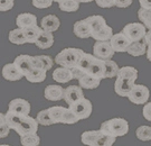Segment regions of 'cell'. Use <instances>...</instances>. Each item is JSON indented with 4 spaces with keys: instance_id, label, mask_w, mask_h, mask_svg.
I'll return each instance as SVG.
<instances>
[{
    "instance_id": "6da1fadb",
    "label": "cell",
    "mask_w": 151,
    "mask_h": 146,
    "mask_svg": "<svg viewBox=\"0 0 151 146\" xmlns=\"http://www.w3.org/2000/svg\"><path fill=\"white\" fill-rule=\"evenodd\" d=\"M6 120L11 129H14L19 136H24L30 133H37L39 123L36 118H32L29 115H22L14 111H7L5 114Z\"/></svg>"
},
{
    "instance_id": "7a4b0ae2",
    "label": "cell",
    "mask_w": 151,
    "mask_h": 146,
    "mask_svg": "<svg viewBox=\"0 0 151 146\" xmlns=\"http://www.w3.org/2000/svg\"><path fill=\"white\" fill-rule=\"evenodd\" d=\"M84 54V51L81 49H75V47H68V49H62L55 57V63L60 66L65 68H74L80 62L81 57Z\"/></svg>"
},
{
    "instance_id": "3957f363",
    "label": "cell",
    "mask_w": 151,
    "mask_h": 146,
    "mask_svg": "<svg viewBox=\"0 0 151 146\" xmlns=\"http://www.w3.org/2000/svg\"><path fill=\"white\" fill-rule=\"evenodd\" d=\"M100 129L115 137H121L128 134L129 123L124 118H112L103 121Z\"/></svg>"
},
{
    "instance_id": "277c9868",
    "label": "cell",
    "mask_w": 151,
    "mask_h": 146,
    "mask_svg": "<svg viewBox=\"0 0 151 146\" xmlns=\"http://www.w3.org/2000/svg\"><path fill=\"white\" fill-rule=\"evenodd\" d=\"M122 32L132 43V42L145 39L147 34V27L142 23H130L124 26Z\"/></svg>"
},
{
    "instance_id": "5b68a950",
    "label": "cell",
    "mask_w": 151,
    "mask_h": 146,
    "mask_svg": "<svg viewBox=\"0 0 151 146\" xmlns=\"http://www.w3.org/2000/svg\"><path fill=\"white\" fill-rule=\"evenodd\" d=\"M68 108L76 115V117L80 120H84V119L88 118L91 116L92 110H93V106H92V102L88 99L83 97L80 100L75 101L74 103L70 105Z\"/></svg>"
},
{
    "instance_id": "8992f818",
    "label": "cell",
    "mask_w": 151,
    "mask_h": 146,
    "mask_svg": "<svg viewBox=\"0 0 151 146\" xmlns=\"http://www.w3.org/2000/svg\"><path fill=\"white\" fill-rule=\"evenodd\" d=\"M150 97L149 88L143 84H134L128 94V99L134 105H146Z\"/></svg>"
},
{
    "instance_id": "52a82bcc",
    "label": "cell",
    "mask_w": 151,
    "mask_h": 146,
    "mask_svg": "<svg viewBox=\"0 0 151 146\" xmlns=\"http://www.w3.org/2000/svg\"><path fill=\"white\" fill-rule=\"evenodd\" d=\"M94 59H95V55L94 54H90V53L84 52V54L81 57L80 62L77 63V65L70 69L72 73H73V78L75 80H80L85 73H87L90 71V68H91Z\"/></svg>"
},
{
    "instance_id": "ba28073f",
    "label": "cell",
    "mask_w": 151,
    "mask_h": 146,
    "mask_svg": "<svg viewBox=\"0 0 151 146\" xmlns=\"http://www.w3.org/2000/svg\"><path fill=\"white\" fill-rule=\"evenodd\" d=\"M114 49H112L110 41H95V44L93 46V54L101 60H110L113 57Z\"/></svg>"
},
{
    "instance_id": "9c48e42d",
    "label": "cell",
    "mask_w": 151,
    "mask_h": 146,
    "mask_svg": "<svg viewBox=\"0 0 151 146\" xmlns=\"http://www.w3.org/2000/svg\"><path fill=\"white\" fill-rule=\"evenodd\" d=\"M110 44H111L112 49H114V52L124 53L129 49L131 41L124 35L123 32H120L114 34L113 36H112V38L110 39Z\"/></svg>"
},
{
    "instance_id": "30bf717a",
    "label": "cell",
    "mask_w": 151,
    "mask_h": 146,
    "mask_svg": "<svg viewBox=\"0 0 151 146\" xmlns=\"http://www.w3.org/2000/svg\"><path fill=\"white\" fill-rule=\"evenodd\" d=\"M14 63L16 64V66L19 69V71L22 72L24 76H28L32 70L35 68L34 66V61H32V56L27 54H22V55H18Z\"/></svg>"
},
{
    "instance_id": "8fae6325",
    "label": "cell",
    "mask_w": 151,
    "mask_h": 146,
    "mask_svg": "<svg viewBox=\"0 0 151 146\" xmlns=\"http://www.w3.org/2000/svg\"><path fill=\"white\" fill-rule=\"evenodd\" d=\"M84 97V93H83V88L78 84V86H70V87L65 88L64 92V100L65 102L67 103L68 106L74 103L75 101L80 100L81 98Z\"/></svg>"
},
{
    "instance_id": "7c38bea8",
    "label": "cell",
    "mask_w": 151,
    "mask_h": 146,
    "mask_svg": "<svg viewBox=\"0 0 151 146\" xmlns=\"http://www.w3.org/2000/svg\"><path fill=\"white\" fill-rule=\"evenodd\" d=\"M2 76L7 81H19L25 76L19 71V69L16 66V64L12 63H7V64L2 68Z\"/></svg>"
},
{
    "instance_id": "4fadbf2b",
    "label": "cell",
    "mask_w": 151,
    "mask_h": 146,
    "mask_svg": "<svg viewBox=\"0 0 151 146\" xmlns=\"http://www.w3.org/2000/svg\"><path fill=\"white\" fill-rule=\"evenodd\" d=\"M8 110L14 111V113H18V114L29 115L30 114V103L25 99L16 98V99H12L9 102Z\"/></svg>"
},
{
    "instance_id": "5bb4252c",
    "label": "cell",
    "mask_w": 151,
    "mask_h": 146,
    "mask_svg": "<svg viewBox=\"0 0 151 146\" xmlns=\"http://www.w3.org/2000/svg\"><path fill=\"white\" fill-rule=\"evenodd\" d=\"M135 82L122 79V78H116V80L114 82V92L120 96V97H128L130 91L132 90Z\"/></svg>"
},
{
    "instance_id": "9a60e30c",
    "label": "cell",
    "mask_w": 151,
    "mask_h": 146,
    "mask_svg": "<svg viewBox=\"0 0 151 146\" xmlns=\"http://www.w3.org/2000/svg\"><path fill=\"white\" fill-rule=\"evenodd\" d=\"M65 89L58 84H49L44 90V97L49 101H58L64 99Z\"/></svg>"
},
{
    "instance_id": "2e32d148",
    "label": "cell",
    "mask_w": 151,
    "mask_h": 146,
    "mask_svg": "<svg viewBox=\"0 0 151 146\" xmlns=\"http://www.w3.org/2000/svg\"><path fill=\"white\" fill-rule=\"evenodd\" d=\"M73 33L76 37L82 38V39H85V38L92 36L91 27H90L88 23L86 22V19H82V20L76 22L73 26Z\"/></svg>"
},
{
    "instance_id": "e0dca14e",
    "label": "cell",
    "mask_w": 151,
    "mask_h": 146,
    "mask_svg": "<svg viewBox=\"0 0 151 146\" xmlns=\"http://www.w3.org/2000/svg\"><path fill=\"white\" fill-rule=\"evenodd\" d=\"M53 79L58 83H67L70 80H74L73 73L70 68H65V66H60L57 69L53 71Z\"/></svg>"
},
{
    "instance_id": "ac0fdd59",
    "label": "cell",
    "mask_w": 151,
    "mask_h": 146,
    "mask_svg": "<svg viewBox=\"0 0 151 146\" xmlns=\"http://www.w3.org/2000/svg\"><path fill=\"white\" fill-rule=\"evenodd\" d=\"M60 20L58 19V17L55 15H47V16L43 17L40 20V27L47 32H56L60 28Z\"/></svg>"
},
{
    "instance_id": "d6986e66",
    "label": "cell",
    "mask_w": 151,
    "mask_h": 146,
    "mask_svg": "<svg viewBox=\"0 0 151 146\" xmlns=\"http://www.w3.org/2000/svg\"><path fill=\"white\" fill-rule=\"evenodd\" d=\"M16 25L17 27H20L22 29L30 27V26H35L37 25V17L30 12L19 14L16 18Z\"/></svg>"
},
{
    "instance_id": "ffe728a7",
    "label": "cell",
    "mask_w": 151,
    "mask_h": 146,
    "mask_svg": "<svg viewBox=\"0 0 151 146\" xmlns=\"http://www.w3.org/2000/svg\"><path fill=\"white\" fill-rule=\"evenodd\" d=\"M54 44V36H53V33L47 32V31H42L38 39L36 41L35 45L37 46L38 49H47L49 47H52Z\"/></svg>"
},
{
    "instance_id": "44dd1931",
    "label": "cell",
    "mask_w": 151,
    "mask_h": 146,
    "mask_svg": "<svg viewBox=\"0 0 151 146\" xmlns=\"http://www.w3.org/2000/svg\"><path fill=\"white\" fill-rule=\"evenodd\" d=\"M147 49H148V44L146 43L145 39H141V41L132 42V43L130 44L127 53L129 55H131V56L138 57V56H141V55L146 54Z\"/></svg>"
},
{
    "instance_id": "7402d4cb",
    "label": "cell",
    "mask_w": 151,
    "mask_h": 146,
    "mask_svg": "<svg viewBox=\"0 0 151 146\" xmlns=\"http://www.w3.org/2000/svg\"><path fill=\"white\" fill-rule=\"evenodd\" d=\"M101 83V79H99L96 76H94L91 73H85L84 76H82L81 79L78 80V84L81 86L83 89H96Z\"/></svg>"
},
{
    "instance_id": "603a6c76",
    "label": "cell",
    "mask_w": 151,
    "mask_h": 146,
    "mask_svg": "<svg viewBox=\"0 0 151 146\" xmlns=\"http://www.w3.org/2000/svg\"><path fill=\"white\" fill-rule=\"evenodd\" d=\"M85 19H86V22L88 23V25H90V27H91L92 35L97 33L99 31H101L105 25H108L105 18L103 16H101V15H93V16H90V17H87V18H85Z\"/></svg>"
},
{
    "instance_id": "cb8c5ba5",
    "label": "cell",
    "mask_w": 151,
    "mask_h": 146,
    "mask_svg": "<svg viewBox=\"0 0 151 146\" xmlns=\"http://www.w3.org/2000/svg\"><path fill=\"white\" fill-rule=\"evenodd\" d=\"M32 61H34V66L35 68L44 69V70L46 71L50 70L55 63V60L49 57L48 55H36V56H32Z\"/></svg>"
},
{
    "instance_id": "d4e9b609",
    "label": "cell",
    "mask_w": 151,
    "mask_h": 146,
    "mask_svg": "<svg viewBox=\"0 0 151 146\" xmlns=\"http://www.w3.org/2000/svg\"><path fill=\"white\" fill-rule=\"evenodd\" d=\"M8 39H9L10 43L15 44V45H22V44L28 43L25 31L20 27H17L10 31L9 35H8Z\"/></svg>"
},
{
    "instance_id": "484cf974",
    "label": "cell",
    "mask_w": 151,
    "mask_h": 146,
    "mask_svg": "<svg viewBox=\"0 0 151 146\" xmlns=\"http://www.w3.org/2000/svg\"><path fill=\"white\" fill-rule=\"evenodd\" d=\"M104 72H105V64H104V60H101L95 56V59L92 63L91 68L88 73L93 74L94 76H96L99 79H104Z\"/></svg>"
},
{
    "instance_id": "4316f807",
    "label": "cell",
    "mask_w": 151,
    "mask_h": 146,
    "mask_svg": "<svg viewBox=\"0 0 151 146\" xmlns=\"http://www.w3.org/2000/svg\"><path fill=\"white\" fill-rule=\"evenodd\" d=\"M46 76H47V71L44 69H39V68H34L32 70V72L26 76V80L28 82L32 83H40L46 80Z\"/></svg>"
},
{
    "instance_id": "83f0119b",
    "label": "cell",
    "mask_w": 151,
    "mask_h": 146,
    "mask_svg": "<svg viewBox=\"0 0 151 146\" xmlns=\"http://www.w3.org/2000/svg\"><path fill=\"white\" fill-rule=\"evenodd\" d=\"M101 130H86L81 136V141L84 145L87 146H96L97 137L100 135Z\"/></svg>"
},
{
    "instance_id": "f1b7e54d",
    "label": "cell",
    "mask_w": 151,
    "mask_h": 146,
    "mask_svg": "<svg viewBox=\"0 0 151 146\" xmlns=\"http://www.w3.org/2000/svg\"><path fill=\"white\" fill-rule=\"evenodd\" d=\"M116 78H122V79H127L130 81L135 82L138 79V70L133 68V66H123L120 68L119 73Z\"/></svg>"
},
{
    "instance_id": "f546056e",
    "label": "cell",
    "mask_w": 151,
    "mask_h": 146,
    "mask_svg": "<svg viewBox=\"0 0 151 146\" xmlns=\"http://www.w3.org/2000/svg\"><path fill=\"white\" fill-rule=\"evenodd\" d=\"M104 64H105V72H104V79H112L116 78L119 73L120 68L118 66L116 62H114L112 60H104Z\"/></svg>"
},
{
    "instance_id": "4dcf8cb0",
    "label": "cell",
    "mask_w": 151,
    "mask_h": 146,
    "mask_svg": "<svg viewBox=\"0 0 151 146\" xmlns=\"http://www.w3.org/2000/svg\"><path fill=\"white\" fill-rule=\"evenodd\" d=\"M78 0H60L58 2V8L65 12H75L80 9Z\"/></svg>"
},
{
    "instance_id": "1f68e13d",
    "label": "cell",
    "mask_w": 151,
    "mask_h": 146,
    "mask_svg": "<svg viewBox=\"0 0 151 146\" xmlns=\"http://www.w3.org/2000/svg\"><path fill=\"white\" fill-rule=\"evenodd\" d=\"M24 31H25V34H26V37H27L28 43L35 44L36 43V41L38 39V37H39V35H40L42 31H43V28L40 27V26L35 25V26H30V27L25 28Z\"/></svg>"
},
{
    "instance_id": "d6a6232c",
    "label": "cell",
    "mask_w": 151,
    "mask_h": 146,
    "mask_svg": "<svg viewBox=\"0 0 151 146\" xmlns=\"http://www.w3.org/2000/svg\"><path fill=\"white\" fill-rule=\"evenodd\" d=\"M113 35H114L113 29L110 27V26H108V25H105L101 31H99L97 33L93 34V35H92V38H93L94 41H102V42H105V41H110Z\"/></svg>"
},
{
    "instance_id": "836d02e7",
    "label": "cell",
    "mask_w": 151,
    "mask_h": 146,
    "mask_svg": "<svg viewBox=\"0 0 151 146\" xmlns=\"http://www.w3.org/2000/svg\"><path fill=\"white\" fill-rule=\"evenodd\" d=\"M49 115L53 119L54 124H62L63 123V117H64V113L66 108L62 107V106H53L48 108Z\"/></svg>"
},
{
    "instance_id": "e575fe53",
    "label": "cell",
    "mask_w": 151,
    "mask_h": 146,
    "mask_svg": "<svg viewBox=\"0 0 151 146\" xmlns=\"http://www.w3.org/2000/svg\"><path fill=\"white\" fill-rule=\"evenodd\" d=\"M20 143L22 146H38L40 144V138L36 133H30L20 136Z\"/></svg>"
},
{
    "instance_id": "d590c367",
    "label": "cell",
    "mask_w": 151,
    "mask_h": 146,
    "mask_svg": "<svg viewBox=\"0 0 151 146\" xmlns=\"http://www.w3.org/2000/svg\"><path fill=\"white\" fill-rule=\"evenodd\" d=\"M101 130V129H100ZM116 141V137L110 134H106L104 131H100V135L97 137L96 146H112Z\"/></svg>"
},
{
    "instance_id": "8d00e7d4",
    "label": "cell",
    "mask_w": 151,
    "mask_h": 146,
    "mask_svg": "<svg viewBox=\"0 0 151 146\" xmlns=\"http://www.w3.org/2000/svg\"><path fill=\"white\" fill-rule=\"evenodd\" d=\"M137 138L141 142H150L151 141V127L150 126H140L135 130Z\"/></svg>"
},
{
    "instance_id": "74e56055",
    "label": "cell",
    "mask_w": 151,
    "mask_h": 146,
    "mask_svg": "<svg viewBox=\"0 0 151 146\" xmlns=\"http://www.w3.org/2000/svg\"><path fill=\"white\" fill-rule=\"evenodd\" d=\"M138 17L140 22L147 27V29H151V9L140 8L138 10Z\"/></svg>"
},
{
    "instance_id": "f35d334b",
    "label": "cell",
    "mask_w": 151,
    "mask_h": 146,
    "mask_svg": "<svg viewBox=\"0 0 151 146\" xmlns=\"http://www.w3.org/2000/svg\"><path fill=\"white\" fill-rule=\"evenodd\" d=\"M37 121L39 123V125H43V126H50V125H54V121L49 115V110L48 109H44V110H40L37 114Z\"/></svg>"
},
{
    "instance_id": "ab89813d",
    "label": "cell",
    "mask_w": 151,
    "mask_h": 146,
    "mask_svg": "<svg viewBox=\"0 0 151 146\" xmlns=\"http://www.w3.org/2000/svg\"><path fill=\"white\" fill-rule=\"evenodd\" d=\"M10 126L8 125L7 120H6L5 114H0V137L1 138H5L9 135V131H10Z\"/></svg>"
},
{
    "instance_id": "60d3db41",
    "label": "cell",
    "mask_w": 151,
    "mask_h": 146,
    "mask_svg": "<svg viewBox=\"0 0 151 146\" xmlns=\"http://www.w3.org/2000/svg\"><path fill=\"white\" fill-rule=\"evenodd\" d=\"M77 121H80V119L76 117V115L70 110V108H66L64 113V117H63V123L62 124L66 125H74Z\"/></svg>"
},
{
    "instance_id": "b9f144b4",
    "label": "cell",
    "mask_w": 151,
    "mask_h": 146,
    "mask_svg": "<svg viewBox=\"0 0 151 146\" xmlns=\"http://www.w3.org/2000/svg\"><path fill=\"white\" fill-rule=\"evenodd\" d=\"M54 2V0H32V4L34 7H36L38 9H46L52 7Z\"/></svg>"
},
{
    "instance_id": "7bdbcfd3",
    "label": "cell",
    "mask_w": 151,
    "mask_h": 146,
    "mask_svg": "<svg viewBox=\"0 0 151 146\" xmlns=\"http://www.w3.org/2000/svg\"><path fill=\"white\" fill-rule=\"evenodd\" d=\"M14 5H15V0H0V10H11L14 8Z\"/></svg>"
},
{
    "instance_id": "ee69618b",
    "label": "cell",
    "mask_w": 151,
    "mask_h": 146,
    "mask_svg": "<svg viewBox=\"0 0 151 146\" xmlns=\"http://www.w3.org/2000/svg\"><path fill=\"white\" fill-rule=\"evenodd\" d=\"M95 2L101 8H112L115 6V0H95Z\"/></svg>"
},
{
    "instance_id": "f6af8a7d",
    "label": "cell",
    "mask_w": 151,
    "mask_h": 146,
    "mask_svg": "<svg viewBox=\"0 0 151 146\" xmlns=\"http://www.w3.org/2000/svg\"><path fill=\"white\" fill-rule=\"evenodd\" d=\"M142 115L146 120L148 121H151V102H147L145 106H143V109H142Z\"/></svg>"
},
{
    "instance_id": "bcb514c9",
    "label": "cell",
    "mask_w": 151,
    "mask_h": 146,
    "mask_svg": "<svg viewBox=\"0 0 151 146\" xmlns=\"http://www.w3.org/2000/svg\"><path fill=\"white\" fill-rule=\"evenodd\" d=\"M133 0H115V7L118 8H128L132 5Z\"/></svg>"
},
{
    "instance_id": "7dc6e473",
    "label": "cell",
    "mask_w": 151,
    "mask_h": 146,
    "mask_svg": "<svg viewBox=\"0 0 151 146\" xmlns=\"http://www.w3.org/2000/svg\"><path fill=\"white\" fill-rule=\"evenodd\" d=\"M141 8L145 9H151V0H139Z\"/></svg>"
},
{
    "instance_id": "c3c4849f",
    "label": "cell",
    "mask_w": 151,
    "mask_h": 146,
    "mask_svg": "<svg viewBox=\"0 0 151 146\" xmlns=\"http://www.w3.org/2000/svg\"><path fill=\"white\" fill-rule=\"evenodd\" d=\"M145 41L148 45H151V29H149L146 34V37H145Z\"/></svg>"
},
{
    "instance_id": "681fc988",
    "label": "cell",
    "mask_w": 151,
    "mask_h": 146,
    "mask_svg": "<svg viewBox=\"0 0 151 146\" xmlns=\"http://www.w3.org/2000/svg\"><path fill=\"white\" fill-rule=\"evenodd\" d=\"M147 59L151 62V45H148V49H147Z\"/></svg>"
},
{
    "instance_id": "f907efd6",
    "label": "cell",
    "mask_w": 151,
    "mask_h": 146,
    "mask_svg": "<svg viewBox=\"0 0 151 146\" xmlns=\"http://www.w3.org/2000/svg\"><path fill=\"white\" fill-rule=\"evenodd\" d=\"M81 4H87V2H92V1H95V0H78Z\"/></svg>"
},
{
    "instance_id": "816d5d0a",
    "label": "cell",
    "mask_w": 151,
    "mask_h": 146,
    "mask_svg": "<svg viewBox=\"0 0 151 146\" xmlns=\"http://www.w3.org/2000/svg\"><path fill=\"white\" fill-rule=\"evenodd\" d=\"M54 1H55V2H57V4H58V2H60V0H54Z\"/></svg>"
}]
</instances>
